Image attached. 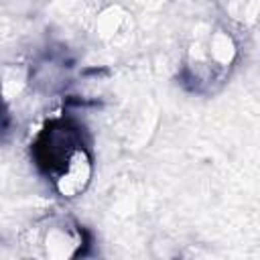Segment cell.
Returning <instances> with one entry per match:
<instances>
[{
    "label": "cell",
    "mask_w": 260,
    "mask_h": 260,
    "mask_svg": "<svg viewBox=\"0 0 260 260\" xmlns=\"http://www.w3.org/2000/svg\"><path fill=\"white\" fill-rule=\"evenodd\" d=\"M93 175V162H91V154L89 150L81 144L79 148H75V152L69 156V160L65 162V167L53 177L55 189L61 197L65 199H73L79 197Z\"/></svg>",
    "instance_id": "6da1fadb"
}]
</instances>
